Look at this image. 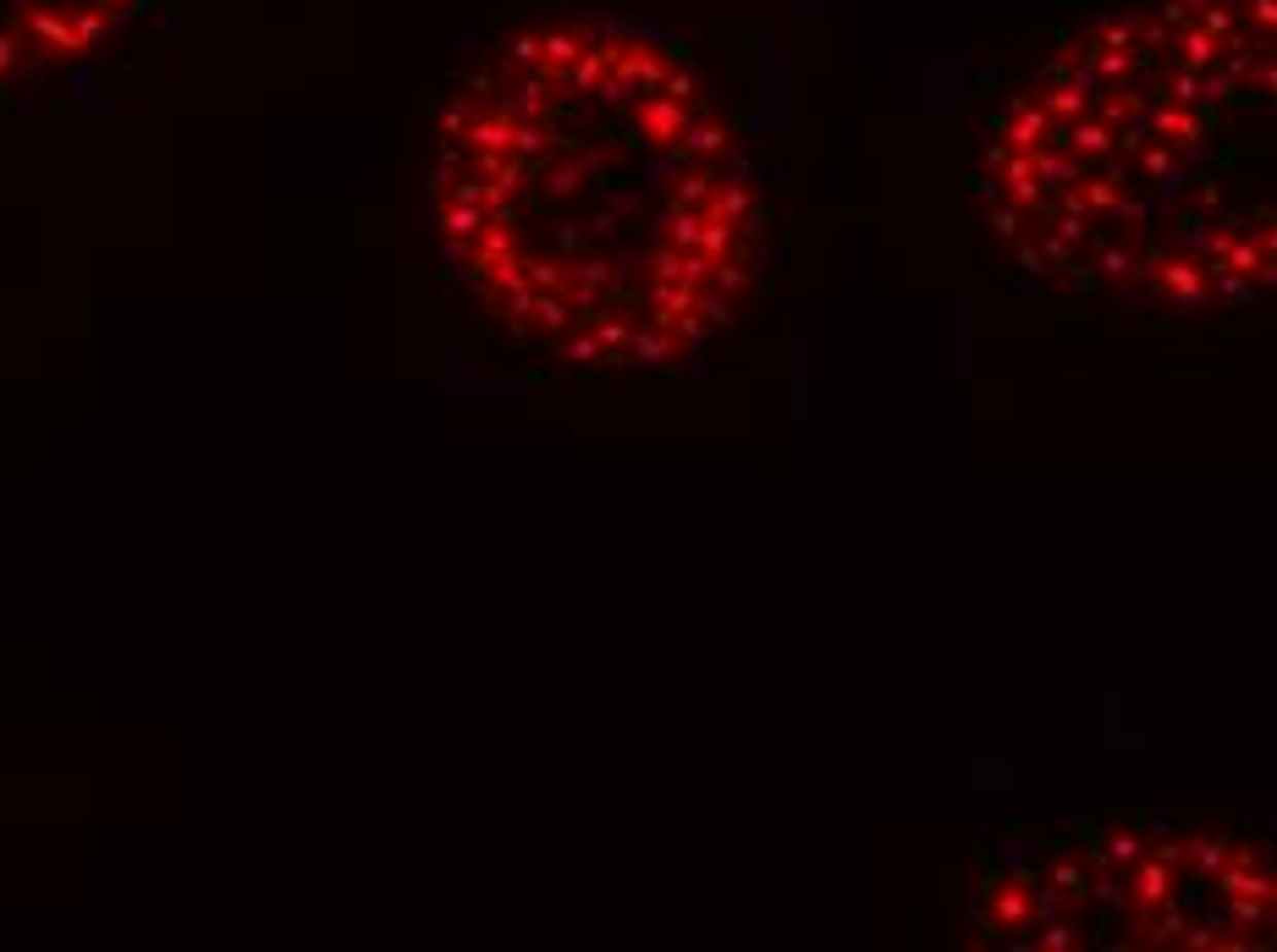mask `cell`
<instances>
[{"instance_id": "obj_1", "label": "cell", "mask_w": 1277, "mask_h": 952, "mask_svg": "<svg viewBox=\"0 0 1277 952\" xmlns=\"http://www.w3.org/2000/svg\"><path fill=\"white\" fill-rule=\"evenodd\" d=\"M143 0H0V94L94 56Z\"/></svg>"}, {"instance_id": "obj_2", "label": "cell", "mask_w": 1277, "mask_h": 952, "mask_svg": "<svg viewBox=\"0 0 1277 952\" xmlns=\"http://www.w3.org/2000/svg\"><path fill=\"white\" fill-rule=\"evenodd\" d=\"M656 309H661L656 325L666 330L678 314H694L699 309V287H694V281H661V287H656Z\"/></svg>"}, {"instance_id": "obj_3", "label": "cell", "mask_w": 1277, "mask_h": 952, "mask_svg": "<svg viewBox=\"0 0 1277 952\" xmlns=\"http://www.w3.org/2000/svg\"><path fill=\"white\" fill-rule=\"evenodd\" d=\"M479 226H485V210H479V204H441V232L452 237V243H469Z\"/></svg>"}, {"instance_id": "obj_4", "label": "cell", "mask_w": 1277, "mask_h": 952, "mask_svg": "<svg viewBox=\"0 0 1277 952\" xmlns=\"http://www.w3.org/2000/svg\"><path fill=\"white\" fill-rule=\"evenodd\" d=\"M1157 270H1162V287H1168L1178 304H1195V297H1201V270H1195V265L1168 259V265H1157Z\"/></svg>"}, {"instance_id": "obj_5", "label": "cell", "mask_w": 1277, "mask_h": 952, "mask_svg": "<svg viewBox=\"0 0 1277 952\" xmlns=\"http://www.w3.org/2000/svg\"><path fill=\"white\" fill-rule=\"evenodd\" d=\"M699 226H705V215H699L694 204H678V210L666 215V243H672V248H694L699 243Z\"/></svg>"}, {"instance_id": "obj_6", "label": "cell", "mask_w": 1277, "mask_h": 952, "mask_svg": "<svg viewBox=\"0 0 1277 952\" xmlns=\"http://www.w3.org/2000/svg\"><path fill=\"white\" fill-rule=\"evenodd\" d=\"M992 909H997L1002 925H1025V919H1030V892H1025V886H997Z\"/></svg>"}, {"instance_id": "obj_7", "label": "cell", "mask_w": 1277, "mask_h": 952, "mask_svg": "<svg viewBox=\"0 0 1277 952\" xmlns=\"http://www.w3.org/2000/svg\"><path fill=\"white\" fill-rule=\"evenodd\" d=\"M523 276H529V287H534V292H567V287H573L567 265H551V259H534V265H523Z\"/></svg>"}, {"instance_id": "obj_8", "label": "cell", "mask_w": 1277, "mask_h": 952, "mask_svg": "<svg viewBox=\"0 0 1277 952\" xmlns=\"http://www.w3.org/2000/svg\"><path fill=\"white\" fill-rule=\"evenodd\" d=\"M1168 886H1173L1168 865H1162V859H1151V865H1145L1140 876H1135V903H1162V897H1168Z\"/></svg>"}, {"instance_id": "obj_9", "label": "cell", "mask_w": 1277, "mask_h": 952, "mask_svg": "<svg viewBox=\"0 0 1277 952\" xmlns=\"http://www.w3.org/2000/svg\"><path fill=\"white\" fill-rule=\"evenodd\" d=\"M699 253H705L711 265H722L727 253H732V226L727 220H705V226H699V243H694Z\"/></svg>"}, {"instance_id": "obj_10", "label": "cell", "mask_w": 1277, "mask_h": 952, "mask_svg": "<svg viewBox=\"0 0 1277 952\" xmlns=\"http://www.w3.org/2000/svg\"><path fill=\"white\" fill-rule=\"evenodd\" d=\"M1145 127H1151V121H1145ZM1145 177H1151V182H1173L1178 177V154H1173L1168 138H1157V144L1145 149Z\"/></svg>"}, {"instance_id": "obj_11", "label": "cell", "mask_w": 1277, "mask_h": 952, "mask_svg": "<svg viewBox=\"0 0 1277 952\" xmlns=\"http://www.w3.org/2000/svg\"><path fill=\"white\" fill-rule=\"evenodd\" d=\"M529 314H534V320L546 325V330H562V325L573 320V304H567V297H556V292H534V309H529Z\"/></svg>"}, {"instance_id": "obj_12", "label": "cell", "mask_w": 1277, "mask_h": 952, "mask_svg": "<svg viewBox=\"0 0 1277 952\" xmlns=\"http://www.w3.org/2000/svg\"><path fill=\"white\" fill-rule=\"evenodd\" d=\"M628 347H633L638 363H661L672 353V337H666V330H638V337H628Z\"/></svg>"}, {"instance_id": "obj_13", "label": "cell", "mask_w": 1277, "mask_h": 952, "mask_svg": "<svg viewBox=\"0 0 1277 952\" xmlns=\"http://www.w3.org/2000/svg\"><path fill=\"white\" fill-rule=\"evenodd\" d=\"M1184 853H1189V859H1195V865H1201V870H1217L1228 848H1222V837H1195V843H1189Z\"/></svg>"}, {"instance_id": "obj_14", "label": "cell", "mask_w": 1277, "mask_h": 952, "mask_svg": "<svg viewBox=\"0 0 1277 952\" xmlns=\"http://www.w3.org/2000/svg\"><path fill=\"white\" fill-rule=\"evenodd\" d=\"M595 325H600V330H595V342L606 347V353H617V347H628V337H633V330H628V320H595Z\"/></svg>"}, {"instance_id": "obj_15", "label": "cell", "mask_w": 1277, "mask_h": 952, "mask_svg": "<svg viewBox=\"0 0 1277 952\" xmlns=\"http://www.w3.org/2000/svg\"><path fill=\"white\" fill-rule=\"evenodd\" d=\"M1107 859H1117V865L1140 859V837H1135V832H1112V843H1107Z\"/></svg>"}, {"instance_id": "obj_16", "label": "cell", "mask_w": 1277, "mask_h": 952, "mask_svg": "<svg viewBox=\"0 0 1277 952\" xmlns=\"http://www.w3.org/2000/svg\"><path fill=\"white\" fill-rule=\"evenodd\" d=\"M567 358H573V363H595V358H606V347H600L595 337H573Z\"/></svg>"}, {"instance_id": "obj_17", "label": "cell", "mask_w": 1277, "mask_h": 952, "mask_svg": "<svg viewBox=\"0 0 1277 952\" xmlns=\"http://www.w3.org/2000/svg\"><path fill=\"white\" fill-rule=\"evenodd\" d=\"M1101 270L1107 276H1135V253H1124V248H1112L1107 259H1101Z\"/></svg>"}, {"instance_id": "obj_18", "label": "cell", "mask_w": 1277, "mask_h": 952, "mask_svg": "<svg viewBox=\"0 0 1277 952\" xmlns=\"http://www.w3.org/2000/svg\"><path fill=\"white\" fill-rule=\"evenodd\" d=\"M507 309H513L518 320H523V314L534 309V287H529V281H518V287H513V297H507Z\"/></svg>"}, {"instance_id": "obj_19", "label": "cell", "mask_w": 1277, "mask_h": 952, "mask_svg": "<svg viewBox=\"0 0 1277 952\" xmlns=\"http://www.w3.org/2000/svg\"><path fill=\"white\" fill-rule=\"evenodd\" d=\"M1058 886H1063L1068 897H1084V876H1079L1074 865H1058Z\"/></svg>"}, {"instance_id": "obj_20", "label": "cell", "mask_w": 1277, "mask_h": 952, "mask_svg": "<svg viewBox=\"0 0 1277 952\" xmlns=\"http://www.w3.org/2000/svg\"><path fill=\"white\" fill-rule=\"evenodd\" d=\"M992 232H997V237H1013V232H1019V210H1013V204H1002V210L992 215Z\"/></svg>"}, {"instance_id": "obj_21", "label": "cell", "mask_w": 1277, "mask_h": 952, "mask_svg": "<svg viewBox=\"0 0 1277 952\" xmlns=\"http://www.w3.org/2000/svg\"><path fill=\"white\" fill-rule=\"evenodd\" d=\"M1041 942H1046V947H1068V930H1063V925H1051V930L1041 936Z\"/></svg>"}]
</instances>
